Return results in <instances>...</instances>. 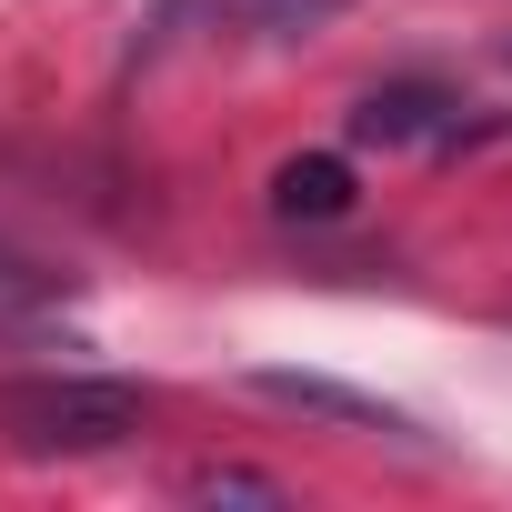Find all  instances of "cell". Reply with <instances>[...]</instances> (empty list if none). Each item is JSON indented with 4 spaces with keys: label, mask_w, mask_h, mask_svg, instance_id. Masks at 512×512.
<instances>
[{
    "label": "cell",
    "mask_w": 512,
    "mask_h": 512,
    "mask_svg": "<svg viewBox=\"0 0 512 512\" xmlns=\"http://www.w3.org/2000/svg\"><path fill=\"white\" fill-rule=\"evenodd\" d=\"M151 392L141 382H101V372H41V382H0V432L31 462H91L141 442Z\"/></svg>",
    "instance_id": "6da1fadb"
},
{
    "label": "cell",
    "mask_w": 512,
    "mask_h": 512,
    "mask_svg": "<svg viewBox=\"0 0 512 512\" xmlns=\"http://www.w3.org/2000/svg\"><path fill=\"white\" fill-rule=\"evenodd\" d=\"M462 101L442 81H382L352 101V141H382V151H412V141H462Z\"/></svg>",
    "instance_id": "7a4b0ae2"
},
{
    "label": "cell",
    "mask_w": 512,
    "mask_h": 512,
    "mask_svg": "<svg viewBox=\"0 0 512 512\" xmlns=\"http://www.w3.org/2000/svg\"><path fill=\"white\" fill-rule=\"evenodd\" d=\"M251 392L262 402H292L312 422H342V432H382V442H412V412H392L382 392H352L332 372H251Z\"/></svg>",
    "instance_id": "3957f363"
},
{
    "label": "cell",
    "mask_w": 512,
    "mask_h": 512,
    "mask_svg": "<svg viewBox=\"0 0 512 512\" xmlns=\"http://www.w3.org/2000/svg\"><path fill=\"white\" fill-rule=\"evenodd\" d=\"M352 201H362V181H352L342 151H292V161L272 171V211H282V221H342Z\"/></svg>",
    "instance_id": "277c9868"
},
{
    "label": "cell",
    "mask_w": 512,
    "mask_h": 512,
    "mask_svg": "<svg viewBox=\"0 0 512 512\" xmlns=\"http://www.w3.org/2000/svg\"><path fill=\"white\" fill-rule=\"evenodd\" d=\"M211 21H231L241 41H312V31H332L352 0H201Z\"/></svg>",
    "instance_id": "5b68a950"
},
{
    "label": "cell",
    "mask_w": 512,
    "mask_h": 512,
    "mask_svg": "<svg viewBox=\"0 0 512 512\" xmlns=\"http://www.w3.org/2000/svg\"><path fill=\"white\" fill-rule=\"evenodd\" d=\"M181 492H191V502H292L272 472H241V462H201Z\"/></svg>",
    "instance_id": "8992f818"
}]
</instances>
